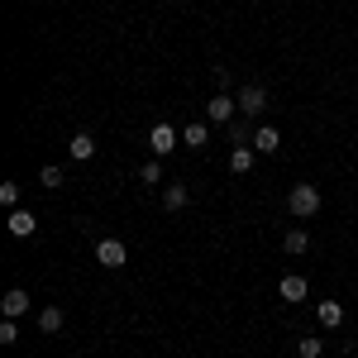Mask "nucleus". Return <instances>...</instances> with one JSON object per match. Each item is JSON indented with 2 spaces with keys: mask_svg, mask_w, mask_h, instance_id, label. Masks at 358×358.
Returning <instances> with one entry per match:
<instances>
[{
  "mask_svg": "<svg viewBox=\"0 0 358 358\" xmlns=\"http://www.w3.org/2000/svg\"><path fill=\"white\" fill-rule=\"evenodd\" d=\"M67 153H72L77 163H86V158L96 153V138H91V134H72V143H67Z\"/></svg>",
  "mask_w": 358,
  "mask_h": 358,
  "instance_id": "nucleus-11",
  "label": "nucleus"
},
{
  "mask_svg": "<svg viewBox=\"0 0 358 358\" xmlns=\"http://www.w3.org/2000/svg\"><path fill=\"white\" fill-rule=\"evenodd\" d=\"M210 77H215V86L224 91V86H229V67H210Z\"/></svg>",
  "mask_w": 358,
  "mask_h": 358,
  "instance_id": "nucleus-23",
  "label": "nucleus"
},
{
  "mask_svg": "<svg viewBox=\"0 0 358 358\" xmlns=\"http://www.w3.org/2000/svg\"><path fill=\"white\" fill-rule=\"evenodd\" d=\"M187 201H192V192H187L182 182H172V187H167V192H163V210H182Z\"/></svg>",
  "mask_w": 358,
  "mask_h": 358,
  "instance_id": "nucleus-12",
  "label": "nucleus"
},
{
  "mask_svg": "<svg viewBox=\"0 0 358 358\" xmlns=\"http://www.w3.org/2000/svg\"><path fill=\"white\" fill-rule=\"evenodd\" d=\"M0 310H5L10 320H20V315L29 310V292H24V287H10V292H5V301H0Z\"/></svg>",
  "mask_w": 358,
  "mask_h": 358,
  "instance_id": "nucleus-7",
  "label": "nucleus"
},
{
  "mask_svg": "<svg viewBox=\"0 0 358 358\" xmlns=\"http://www.w3.org/2000/svg\"><path fill=\"white\" fill-rule=\"evenodd\" d=\"M248 167H253V143H239L229 153V172H248Z\"/></svg>",
  "mask_w": 358,
  "mask_h": 358,
  "instance_id": "nucleus-15",
  "label": "nucleus"
},
{
  "mask_svg": "<svg viewBox=\"0 0 358 358\" xmlns=\"http://www.w3.org/2000/svg\"><path fill=\"white\" fill-rule=\"evenodd\" d=\"M138 182H143V187H158V182H163V158H148V163L138 167Z\"/></svg>",
  "mask_w": 358,
  "mask_h": 358,
  "instance_id": "nucleus-16",
  "label": "nucleus"
},
{
  "mask_svg": "<svg viewBox=\"0 0 358 358\" xmlns=\"http://www.w3.org/2000/svg\"><path fill=\"white\" fill-rule=\"evenodd\" d=\"M15 339H20V320L5 315V320H0V344H15Z\"/></svg>",
  "mask_w": 358,
  "mask_h": 358,
  "instance_id": "nucleus-22",
  "label": "nucleus"
},
{
  "mask_svg": "<svg viewBox=\"0 0 358 358\" xmlns=\"http://www.w3.org/2000/svg\"><path fill=\"white\" fill-rule=\"evenodd\" d=\"M234 101H239V115H244V120H258V115L268 110V91H263L258 82L239 86V96H234Z\"/></svg>",
  "mask_w": 358,
  "mask_h": 358,
  "instance_id": "nucleus-2",
  "label": "nucleus"
},
{
  "mask_svg": "<svg viewBox=\"0 0 358 358\" xmlns=\"http://www.w3.org/2000/svg\"><path fill=\"white\" fill-rule=\"evenodd\" d=\"M253 148H258V153H277V148H282V134H277L273 124H258V129H253Z\"/></svg>",
  "mask_w": 358,
  "mask_h": 358,
  "instance_id": "nucleus-9",
  "label": "nucleus"
},
{
  "mask_svg": "<svg viewBox=\"0 0 358 358\" xmlns=\"http://www.w3.org/2000/svg\"><path fill=\"white\" fill-rule=\"evenodd\" d=\"M182 143H187V148H206V143H210V124H187V129H182Z\"/></svg>",
  "mask_w": 358,
  "mask_h": 358,
  "instance_id": "nucleus-13",
  "label": "nucleus"
},
{
  "mask_svg": "<svg viewBox=\"0 0 358 358\" xmlns=\"http://www.w3.org/2000/svg\"><path fill=\"white\" fill-rule=\"evenodd\" d=\"M177 143H182V134H177L172 124H153V129H148V148H153V158H167Z\"/></svg>",
  "mask_w": 358,
  "mask_h": 358,
  "instance_id": "nucleus-4",
  "label": "nucleus"
},
{
  "mask_svg": "<svg viewBox=\"0 0 358 358\" xmlns=\"http://www.w3.org/2000/svg\"><path fill=\"white\" fill-rule=\"evenodd\" d=\"M282 248H287V253H306V248H310V234H306V229H292V234L282 239Z\"/></svg>",
  "mask_w": 358,
  "mask_h": 358,
  "instance_id": "nucleus-19",
  "label": "nucleus"
},
{
  "mask_svg": "<svg viewBox=\"0 0 358 358\" xmlns=\"http://www.w3.org/2000/svg\"><path fill=\"white\" fill-rule=\"evenodd\" d=\"M287 206H292V215H296V220H306V215H315V210H320V192H315L310 182H296V187L287 192Z\"/></svg>",
  "mask_w": 358,
  "mask_h": 358,
  "instance_id": "nucleus-1",
  "label": "nucleus"
},
{
  "mask_svg": "<svg viewBox=\"0 0 358 358\" xmlns=\"http://www.w3.org/2000/svg\"><path fill=\"white\" fill-rule=\"evenodd\" d=\"M206 120H210V124H234V120H239V101H229L224 91H215V96L206 101Z\"/></svg>",
  "mask_w": 358,
  "mask_h": 358,
  "instance_id": "nucleus-3",
  "label": "nucleus"
},
{
  "mask_svg": "<svg viewBox=\"0 0 358 358\" xmlns=\"http://www.w3.org/2000/svg\"><path fill=\"white\" fill-rule=\"evenodd\" d=\"M315 315H320L325 330H339V325H344V306H339V301H320V306H315Z\"/></svg>",
  "mask_w": 358,
  "mask_h": 358,
  "instance_id": "nucleus-10",
  "label": "nucleus"
},
{
  "mask_svg": "<svg viewBox=\"0 0 358 358\" xmlns=\"http://www.w3.org/2000/svg\"><path fill=\"white\" fill-rule=\"evenodd\" d=\"M0 206L20 210V182H0Z\"/></svg>",
  "mask_w": 358,
  "mask_h": 358,
  "instance_id": "nucleus-20",
  "label": "nucleus"
},
{
  "mask_svg": "<svg viewBox=\"0 0 358 358\" xmlns=\"http://www.w3.org/2000/svg\"><path fill=\"white\" fill-rule=\"evenodd\" d=\"M10 234H15V239H29V234H34V229H38V220H34V210H10Z\"/></svg>",
  "mask_w": 358,
  "mask_h": 358,
  "instance_id": "nucleus-8",
  "label": "nucleus"
},
{
  "mask_svg": "<svg viewBox=\"0 0 358 358\" xmlns=\"http://www.w3.org/2000/svg\"><path fill=\"white\" fill-rule=\"evenodd\" d=\"M38 330H43V334L62 330V310H57V306H43V310H38Z\"/></svg>",
  "mask_w": 358,
  "mask_h": 358,
  "instance_id": "nucleus-14",
  "label": "nucleus"
},
{
  "mask_svg": "<svg viewBox=\"0 0 358 358\" xmlns=\"http://www.w3.org/2000/svg\"><path fill=\"white\" fill-rule=\"evenodd\" d=\"M38 182H43V187H48V192H57V187H62V167H43V172H38Z\"/></svg>",
  "mask_w": 358,
  "mask_h": 358,
  "instance_id": "nucleus-21",
  "label": "nucleus"
},
{
  "mask_svg": "<svg viewBox=\"0 0 358 358\" xmlns=\"http://www.w3.org/2000/svg\"><path fill=\"white\" fill-rule=\"evenodd\" d=\"M325 354V344L315 339V334H306V339H296V358H320Z\"/></svg>",
  "mask_w": 358,
  "mask_h": 358,
  "instance_id": "nucleus-18",
  "label": "nucleus"
},
{
  "mask_svg": "<svg viewBox=\"0 0 358 358\" xmlns=\"http://www.w3.org/2000/svg\"><path fill=\"white\" fill-rule=\"evenodd\" d=\"M277 292H282V301L301 306V301H306V292H310V287H306V277H296V273H287V277H282V282H277Z\"/></svg>",
  "mask_w": 358,
  "mask_h": 358,
  "instance_id": "nucleus-6",
  "label": "nucleus"
},
{
  "mask_svg": "<svg viewBox=\"0 0 358 358\" xmlns=\"http://www.w3.org/2000/svg\"><path fill=\"white\" fill-rule=\"evenodd\" d=\"M96 263H101V268H124V263H129V248L120 244V239H101V244H96Z\"/></svg>",
  "mask_w": 358,
  "mask_h": 358,
  "instance_id": "nucleus-5",
  "label": "nucleus"
},
{
  "mask_svg": "<svg viewBox=\"0 0 358 358\" xmlns=\"http://www.w3.org/2000/svg\"><path fill=\"white\" fill-rule=\"evenodd\" d=\"M224 134L234 138V143H253V124H248L244 115H239V120H234V124H224Z\"/></svg>",
  "mask_w": 358,
  "mask_h": 358,
  "instance_id": "nucleus-17",
  "label": "nucleus"
}]
</instances>
